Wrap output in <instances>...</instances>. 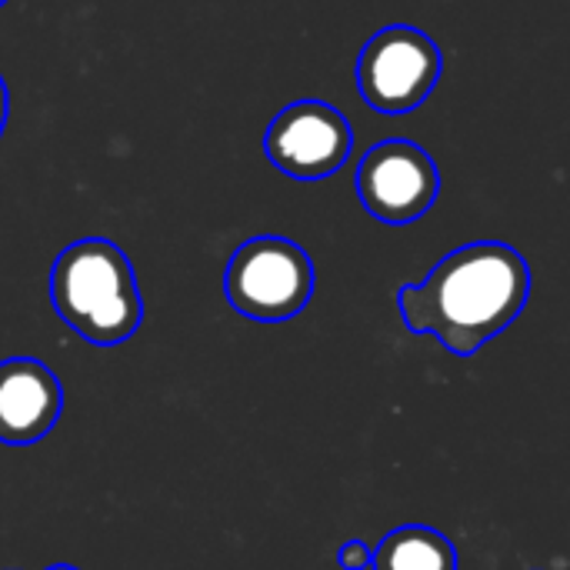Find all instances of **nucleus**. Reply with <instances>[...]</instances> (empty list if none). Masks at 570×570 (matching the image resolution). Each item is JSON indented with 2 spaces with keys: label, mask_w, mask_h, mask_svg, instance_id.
<instances>
[{
  "label": "nucleus",
  "mask_w": 570,
  "mask_h": 570,
  "mask_svg": "<svg viewBox=\"0 0 570 570\" xmlns=\"http://www.w3.org/2000/svg\"><path fill=\"white\" fill-rule=\"evenodd\" d=\"M528 297L524 254L501 240H478L441 257L421 284H404L397 311L411 334H431L454 357H471L521 317Z\"/></svg>",
  "instance_id": "obj_1"
},
{
  "label": "nucleus",
  "mask_w": 570,
  "mask_h": 570,
  "mask_svg": "<svg viewBox=\"0 0 570 570\" xmlns=\"http://www.w3.org/2000/svg\"><path fill=\"white\" fill-rule=\"evenodd\" d=\"M50 304L70 331L97 347L130 341L144 321L134 264L107 237H83L57 254L50 267Z\"/></svg>",
  "instance_id": "obj_2"
},
{
  "label": "nucleus",
  "mask_w": 570,
  "mask_h": 570,
  "mask_svg": "<svg viewBox=\"0 0 570 570\" xmlns=\"http://www.w3.org/2000/svg\"><path fill=\"white\" fill-rule=\"evenodd\" d=\"M224 294L230 307L250 321H291L314 297V261L301 244L287 237H250L227 261Z\"/></svg>",
  "instance_id": "obj_3"
},
{
  "label": "nucleus",
  "mask_w": 570,
  "mask_h": 570,
  "mask_svg": "<svg viewBox=\"0 0 570 570\" xmlns=\"http://www.w3.org/2000/svg\"><path fill=\"white\" fill-rule=\"evenodd\" d=\"M441 73V47L411 23L381 27L357 53V90L377 114L417 110Z\"/></svg>",
  "instance_id": "obj_4"
},
{
  "label": "nucleus",
  "mask_w": 570,
  "mask_h": 570,
  "mask_svg": "<svg viewBox=\"0 0 570 570\" xmlns=\"http://www.w3.org/2000/svg\"><path fill=\"white\" fill-rule=\"evenodd\" d=\"M354 187L371 217L404 227L434 207L441 194V170L421 144L381 140L361 157Z\"/></svg>",
  "instance_id": "obj_5"
},
{
  "label": "nucleus",
  "mask_w": 570,
  "mask_h": 570,
  "mask_svg": "<svg viewBox=\"0 0 570 570\" xmlns=\"http://www.w3.org/2000/svg\"><path fill=\"white\" fill-rule=\"evenodd\" d=\"M354 147L351 120L327 100H294L267 124L264 154L294 180H324L337 174Z\"/></svg>",
  "instance_id": "obj_6"
},
{
  "label": "nucleus",
  "mask_w": 570,
  "mask_h": 570,
  "mask_svg": "<svg viewBox=\"0 0 570 570\" xmlns=\"http://www.w3.org/2000/svg\"><path fill=\"white\" fill-rule=\"evenodd\" d=\"M63 411L57 374L37 357L0 361V444L27 448L43 441Z\"/></svg>",
  "instance_id": "obj_7"
},
{
  "label": "nucleus",
  "mask_w": 570,
  "mask_h": 570,
  "mask_svg": "<svg viewBox=\"0 0 570 570\" xmlns=\"http://www.w3.org/2000/svg\"><path fill=\"white\" fill-rule=\"evenodd\" d=\"M371 570H458V551L441 531L407 524L371 551Z\"/></svg>",
  "instance_id": "obj_8"
},
{
  "label": "nucleus",
  "mask_w": 570,
  "mask_h": 570,
  "mask_svg": "<svg viewBox=\"0 0 570 570\" xmlns=\"http://www.w3.org/2000/svg\"><path fill=\"white\" fill-rule=\"evenodd\" d=\"M341 570H371V548L364 541H347L337 551Z\"/></svg>",
  "instance_id": "obj_9"
},
{
  "label": "nucleus",
  "mask_w": 570,
  "mask_h": 570,
  "mask_svg": "<svg viewBox=\"0 0 570 570\" xmlns=\"http://www.w3.org/2000/svg\"><path fill=\"white\" fill-rule=\"evenodd\" d=\"M7 114H10V94H7V83L0 77V137H3V127H7Z\"/></svg>",
  "instance_id": "obj_10"
},
{
  "label": "nucleus",
  "mask_w": 570,
  "mask_h": 570,
  "mask_svg": "<svg viewBox=\"0 0 570 570\" xmlns=\"http://www.w3.org/2000/svg\"><path fill=\"white\" fill-rule=\"evenodd\" d=\"M47 570H77V568H70V564H53V568H47Z\"/></svg>",
  "instance_id": "obj_11"
},
{
  "label": "nucleus",
  "mask_w": 570,
  "mask_h": 570,
  "mask_svg": "<svg viewBox=\"0 0 570 570\" xmlns=\"http://www.w3.org/2000/svg\"><path fill=\"white\" fill-rule=\"evenodd\" d=\"M3 3H7V0H0V7H3Z\"/></svg>",
  "instance_id": "obj_12"
}]
</instances>
